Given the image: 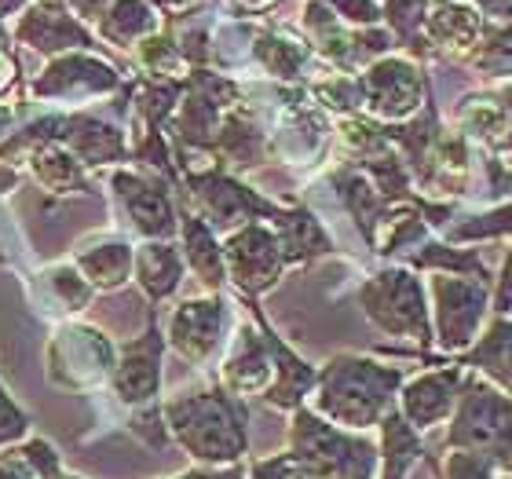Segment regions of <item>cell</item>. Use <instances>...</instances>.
<instances>
[{"mask_svg":"<svg viewBox=\"0 0 512 479\" xmlns=\"http://www.w3.org/2000/svg\"><path fill=\"white\" fill-rule=\"evenodd\" d=\"M450 443L469 447L472 454H483L512 472V403L505 395L491 392L487 384H472L461 399Z\"/></svg>","mask_w":512,"mask_h":479,"instance_id":"cell-1","label":"cell"},{"mask_svg":"<svg viewBox=\"0 0 512 479\" xmlns=\"http://www.w3.org/2000/svg\"><path fill=\"white\" fill-rule=\"evenodd\" d=\"M439 315H443V344L461 348L472 341L483 315V289L458 278H436Z\"/></svg>","mask_w":512,"mask_h":479,"instance_id":"cell-2","label":"cell"},{"mask_svg":"<svg viewBox=\"0 0 512 479\" xmlns=\"http://www.w3.org/2000/svg\"><path fill=\"white\" fill-rule=\"evenodd\" d=\"M366 85H370V107L388 118H403L417 107V74L414 66L399 63V59L377 63L366 77Z\"/></svg>","mask_w":512,"mask_h":479,"instance_id":"cell-3","label":"cell"},{"mask_svg":"<svg viewBox=\"0 0 512 479\" xmlns=\"http://www.w3.org/2000/svg\"><path fill=\"white\" fill-rule=\"evenodd\" d=\"M454 388H458V373H428L421 381L410 384L406 392V414L421 428L436 425L439 417H447L450 403H454Z\"/></svg>","mask_w":512,"mask_h":479,"instance_id":"cell-4","label":"cell"},{"mask_svg":"<svg viewBox=\"0 0 512 479\" xmlns=\"http://www.w3.org/2000/svg\"><path fill=\"white\" fill-rule=\"evenodd\" d=\"M227 253H231V264L238 271V282H246V286H260V282H267V278L275 275L278 253L271 235H264V231L238 235L235 242L227 245Z\"/></svg>","mask_w":512,"mask_h":479,"instance_id":"cell-5","label":"cell"},{"mask_svg":"<svg viewBox=\"0 0 512 479\" xmlns=\"http://www.w3.org/2000/svg\"><path fill=\"white\" fill-rule=\"evenodd\" d=\"M216 330H220V308L205 300V304H187V308L176 315L172 337H176V344H180L191 359H202L216 344Z\"/></svg>","mask_w":512,"mask_h":479,"instance_id":"cell-6","label":"cell"},{"mask_svg":"<svg viewBox=\"0 0 512 479\" xmlns=\"http://www.w3.org/2000/svg\"><path fill=\"white\" fill-rule=\"evenodd\" d=\"M22 37H30L37 48H63V44H70V41H81L85 33L77 30L63 11L37 8V11H30V15H26V22H22ZM85 41H88V37H85Z\"/></svg>","mask_w":512,"mask_h":479,"instance_id":"cell-7","label":"cell"},{"mask_svg":"<svg viewBox=\"0 0 512 479\" xmlns=\"http://www.w3.org/2000/svg\"><path fill=\"white\" fill-rule=\"evenodd\" d=\"M476 359L512 392V322H498V326H494L480 352L472 355V362Z\"/></svg>","mask_w":512,"mask_h":479,"instance_id":"cell-8","label":"cell"},{"mask_svg":"<svg viewBox=\"0 0 512 479\" xmlns=\"http://www.w3.org/2000/svg\"><path fill=\"white\" fill-rule=\"evenodd\" d=\"M242 337H246L242 352L227 362V381L235 384L238 392H253V388H260L267 381V362L264 352H260V344L253 341V333H242Z\"/></svg>","mask_w":512,"mask_h":479,"instance_id":"cell-9","label":"cell"},{"mask_svg":"<svg viewBox=\"0 0 512 479\" xmlns=\"http://www.w3.org/2000/svg\"><path fill=\"white\" fill-rule=\"evenodd\" d=\"M476 30H480V19H476L469 8H439L436 15H432L436 41L450 44V48H469V44L476 41Z\"/></svg>","mask_w":512,"mask_h":479,"instance_id":"cell-10","label":"cell"},{"mask_svg":"<svg viewBox=\"0 0 512 479\" xmlns=\"http://www.w3.org/2000/svg\"><path fill=\"white\" fill-rule=\"evenodd\" d=\"M139 275H143L150 293H165V289L176 286L180 260H176V253L165 249V245H150V249H143V256H139Z\"/></svg>","mask_w":512,"mask_h":479,"instance_id":"cell-11","label":"cell"},{"mask_svg":"<svg viewBox=\"0 0 512 479\" xmlns=\"http://www.w3.org/2000/svg\"><path fill=\"white\" fill-rule=\"evenodd\" d=\"M461 125H465V132H472V136L494 139V136H502L505 125H509V110H505L502 103H494V99H472L469 107L461 110Z\"/></svg>","mask_w":512,"mask_h":479,"instance_id":"cell-12","label":"cell"},{"mask_svg":"<svg viewBox=\"0 0 512 479\" xmlns=\"http://www.w3.org/2000/svg\"><path fill=\"white\" fill-rule=\"evenodd\" d=\"M150 26H154V15H150L143 0H118L107 19L110 37H136V33L150 30Z\"/></svg>","mask_w":512,"mask_h":479,"instance_id":"cell-13","label":"cell"},{"mask_svg":"<svg viewBox=\"0 0 512 479\" xmlns=\"http://www.w3.org/2000/svg\"><path fill=\"white\" fill-rule=\"evenodd\" d=\"M447 479H494V461L472 450H458L447 458Z\"/></svg>","mask_w":512,"mask_h":479,"instance_id":"cell-14","label":"cell"},{"mask_svg":"<svg viewBox=\"0 0 512 479\" xmlns=\"http://www.w3.org/2000/svg\"><path fill=\"white\" fill-rule=\"evenodd\" d=\"M139 59H143L154 74H169L172 66H176V52H172V44L161 41V37H147V41H139Z\"/></svg>","mask_w":512,"mask_h":479,"instance_id":"cell-15","label":"cell"},{"mask_svg":"<svg viewBox=\"0 0 512 479\" xmlns=\"http://www.w3.org/2000/svg\"><path fill=\"white\" fill-rule=\"evenodd\" d=\"M37 169L48 183H74L77 180V165L66 154H55V150H44L41 161H37Z\"/></svg>","mask_w":512,"mask_h":479,"instance_id":"cell-16","label":"cell"},{"mask_svg":"<svg viewBox=\"0 0 512 479\" xmlns=\"http://www.w3.org/2000/svg\"><path fill=\"white\" fill-rule=\"evenodd\" d=\"M344 11H352L348 19H355V22H374L377 19V8L370 4V0H337Z\"/></svg>","mask_w":512,"mask_h":479,"instance_id":"cell-17","label":"cell"},{"mask_svg":"<svg viewBox=\"0 0 512 479\" xmlns=\"http://www.w3.org/2000/svg\"><path fill=\"white\" fill-rule=\"evenodd\" d=\"M498 311H512V253L505 260V271H502V293H498Z\"/></svg>","mask_w":512,"mask_h":479,"instance_id":"cell-18","label":"cell"},{"mask_svg":"<svg viewBox=\"0 0 512 479\" xmlns=\"http://www.w3.org/2000/svg\"><path fill=\"white\" fill-rule=\"evenodd\" d=\"M476 4H480L487 15H505V19L512 15V0H476Z\"/></svg>","mask_w":512,"mask_h":479,"instance_id":"cell-19","label":"cell"},{"mask_svg":"<svg viewBox=\"0 0 512 479\" xmlns=\"http://www.w3.org/2000/svg\"><path fill=\"white\" fill-rule=\"evenodd\" d=\"M8 74H11V63H8V55L0 52V85H4V81H8Z\"/></svg>","mask_w":512,"mask_h":479,"instance_id":"cell-20","label":"cell"},{"mask_svg":"<svg viewBox=\"0 0 512 479\" xmlns=\"http://www.w3.org/2000/svg\"><path fill=\"white\" fill-rule=\"evenodd\" d=\"M246 8H260V4H267V0H242Z\"/></svg>","mask_w":512,"mask_h":479,"instance_id":"cell-21","label":"cell"}]
</instances>
